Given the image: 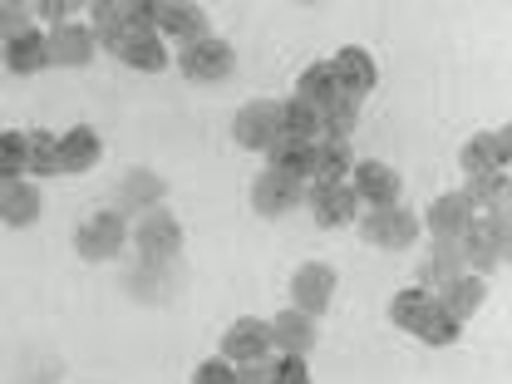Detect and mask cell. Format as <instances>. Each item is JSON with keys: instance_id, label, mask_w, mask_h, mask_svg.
Returning <instances> with one entry per match:
<instances>
[{"instance_id": "obj_4", "label": "cell", "mask_w": 512, "mask_h": 384, "mask_svg": "<svg viewBox=\"0 0 512 384\" xmlns=\"http://www.w3.org/2000/svg\"><path fill=\"white\" fill-rule=\"evenodd\" d=\"M128 237H133V247H138L143 261H173V256L183 252V242H188V232H183L178 212H168V207L143 212V217L128 227Z\"/></svg>"}, {"instance_id": "obj_10", "label": "cell", "mask_w": 512, "mask_h": 384, "mask_svg": "<svg viewBox=\"0 0 512 384\" xmlns=\"http://www.w3.org/2000/svg\"><path fill=\"white\" fill-rule=\"evenodd\" d=\"M247 202H252L256 217H291L301 202H306V183H291V178H281V173H271V168H261L252 178V192H247Z\"/></svg>"}, {"instance_id": "obj_13", "label": "cell", "mask_w": 512, "mask_h": 384, "mask_svg": "<svg viewBox=\"0 0 512 384\" xmlns=\"http://www.w3.org/2000/svg\"><path fill=\"white\" fill-rule=\"evenodd\" d=\"M281 138V124H276V99H256V104H242L237 119H232V143L247 148V153H266L271 143Z\"/></svg>"}, {"instance_id": "obj_22", "label": "cell", "mask_w": 512, "mask_h": 384, "mask_svg": "<svg viewBox=\"0 0 512 384\" xmlns=\"http://www.w3.org/2000/svg\"><path fill=\"white\" fill-rule=\"evenodd\" d=\"M40 212H45V197L35 183H0V222L5 227H35L40 222Z\"/></svg>"}, {"instance_id": "obj_7", "label": "cell", "mask_w": 512, "mask_h": 384, "mask_svg": "<svg viewBox=\"0 0 512 384\" xmlns=\"http://www.w3.org/2000/svg\"><path fill=\"white\" fill-rule=\"evenodd\" d=\"M128 242V217H119L114 207L109 212H89L79 227H74V252L84 261H114Z\"/></svg>"}, {"instance_id": "obj_23", "label": "cell", "mask_w": 512, "mask_h": 384, "mask_svg": "<svg viewBox=\"0 0 512 384\" xmlns=\"http://www.w3.org/2000/svg\"><path fill=\"white\" fill-rule=\"evenodd\" d=\"M350 168H355V143L335 138L311 143V183H350Z\"/></svg>"}, {"instance_id": "obj_32", "label": "cell", "mask_w": 512, "mask_h": 384, "mask_svg": "<svg viewBox=\"0 0 512 384\" xmlns=\"http://www.w3.org/2000/svg\"><path fill=\"white\" fill-rule=\"evenodd\" d=\"M340 89H335V74H330V60H320V64H306L301 69V79H296V94L291 99H301V104H311V109H325L330 99H335Z\"/></svg>"}, {"instance_id": "obj_28", "label": "cell", "mask_w": 512, "mask_h": 384, "mask_svg": "<svg viewBox=\"0 0 512 384\" xmlns=\"http://www.w3.org/2000/svg\"><path fill=\"white\" fill-rule=\"evenodd\" d=\"M266 168L291 178V183H311V143H296V138H276L266 148Z\"/></svg>"}, {"instance_id": "obj_27", "label": "cell", "mask_w": 512, "mask_h": 384, "mask_svg": "<svg viewBox=\"0 0 512 384\" xmlns=\"http://www.w3.org/2000/svg\"><path fill=\"white\" fill-rule=\"evenodd\" d=\"M25 173L30 178H60V133H50V128L25 133Z\"/></svg>"}, {"instance_id": "obj_11", "label": "cell", "mask_w": 512, "mask_h": 384, "mask_svg": "<svg viewBox=\"0 0 512 384\" xmlns=\"http://www.w3.org/2000/svg\"><path fill=\"white\" fill-rule=\"evenodd\" d=\"M330 74H335V89L345 94V99H365V94H375V84H380V64L375 55L365 50V45H345V50H335V60H330Z\"/></svg>"}, {"instance_id": "obj_24", "label": "cell", "mask_w": 512, "mask_h": 384, "mask_svg": "<svg viewBox=\"0 0 512 384\" xmlns=\"http://www.w3.org/2000/svg\"><path fill=\"white\" fill-rule=\"evenodd\" d=\"M0 60L10 74H20V79H30V74H40V69H50L45 64V30H25V35H15V40H5L0 45Z\"/></svg>"}, {"instance_id": "obj_41", "label": "cell", "mask_w": 512, "mask_h": 384, "mask_svg": "<svg viewBox=\"0 0 512 384\" xmlns=\"http://www.w3.org/2000/svg\"><path fill=\"white\" fill-rule=\"evenodd\" d=\"M237 384H271V360H256V365H237L232 370Z\"/></svg>"}, {"instance_id": "obj_33", "label": "cell", "mask_w": 512, "mask_h": 384, "mask_svg": "<svg viewBox=\"0 0 512 384\" xmlns=\"http://www.w3.org/2000/svg\"><path fill=\"white\" fill-rule=\"evenodd\" d=\"M355 128H360V104H355V99L335 94V99H330V104L320 109V138L350 143V138H355Z\"/></svg>"}, {"instance_id": "obj_5", "label": "cell", "mask_w": 512, "mask_h": 384, "mask_svg": "<svg viewBox=\"0 0 512 384\" xmlns=\"http://www.w3.org/2000/svg\"><path fill=\"white\" fill-rule=\"evenodd\" d=\"M335 291H340V276L330 261H301L291 271V311L320 320L330 306H335Z\"/></svg>"}, {"instance_id": "obj_15", "label": "cell", "mask_w": 512, "mask_h": 384, "mask_svg": "<svg viewBox=\"0 0 512 384\" xmlns=\"http://www.w3.org/2000/svg\"><path fill=\"white\" fill-rule=\"evenodd\" d=\"M212 35V20H207V10L202 5H192V0H173V5H158V40L168 45H197V40H207Z\"/></svg>"}, {"instance_id": "obj_16", "label": "cell", "mask_w": 512, "mask_h": 384, "mask_svg": "<svg viewBox=\"0 0 512 384\" xmlns=\"http://www.w3.org/2000/svg\"><path fill=\"white\" fill-rule=\"evenodd\" d=\"M478 217H473V207L458 197V192H439L429 207H424V217H419V227L434 237V242H463V232L473 227Z\"/></svg>"}, {"instance_id": "obj_1", "label": "cell", "mask_w": 512, "mask_h": 384, "mask_svg": "<svg viewBox=\"0 0 512 384\" xmlns=\"http://www.w3.org/2000/svg\"><path fill=\"white\" fill-rule=\"evenodd\" d=\"M512 217L508 212H488V217H478L468 232H463V266H468V276H493L503 261H508L512 252V227H508Z\"/></svg>"}, {"instance_id": "obj_12", "label": "cell", "mask_w": 512, "mask_h": 384, "mask_svg": "<svg viewBox=\"0 0 512 384\" xmlns=\"http://www.w3.org/2000/svg\"><path fill=\"white\" fill-rule=\"evenodd\" d=\"M301 207H311V217H316V227H350L355 217H360V202H355V192L350 183H306V202Z\"/></svg>"}, {"instance_id": "obj_38", "label": "cell", "mask_w": 512, "mask_h": 384, "mask_svg": "<svg viewBox=\"0 0 512 384\" xmlns=\"http://www.w3.org/2000/svg\"><path fill=\"white\" fill-rule=\"evenodd\" d=\"M271 384H311V365L291 355H271Z\"/></svg>"}, {"instance_id": "obj_19", "label": "cell", "mask_w": 512, "mask_h": 384, "mask_svg": "<svg viewBox=\"0 0 512 384\" xmlns=\"http://www.w3.org/2000/svg\"><path fill=\"white\" fill-rule=\"evenodd\" d=\"M163 197H168V183H163V173H153V168H128L124 178H119V217L124 212H158L163 207Z\"/></svg>"}, {"instance_id": "obj_17", "label": "cell", "mask_w": 512, "mask_h": 384, "mask_svg": "<svg viewBox=\"0 0 512 384\" xmlns=\"http://www.w3.org/2000/svg\"><path fill=\"white\" fill-rule=\"evenodd\" d=\"M94 55H99V45H94L89 25L64 20V25H55V30H45V64H60V69H84Z\"/></svg>"}, {"instance_id": "obj_25", "label": "cell", "mask_w": 512, "mask_h": 384, "mask_svg": "<svg viewBox=\"0 0 512 384\" xmlns=\"http://www.w3.org/2000/svg\"><path fill=\"white\" fill-rule=\"evenodd\" d=\"M508 192H512L508 173H483V178H468L458 188V197L473 207V217H488V212H508Z\"/></svg>"}, {"instance_id": "obj_2", "label": "cell", "mask_w": 512, "mask_h": 384, "mask_svg": "<svg viewBox=\"0 0 512 384\" xmlns=\"http://www.w3.org/2000/svg\"><path fill=\"white\" fill-rule=\"evenodd\" d=\"M350 192L360 202V212H380V207H399L404 202V173L384 158H355L350 168Z\"/></svg>"}, {"instance_id": "obj_31", "label": "cell", "mask_w": 512, "mask_h": 384, "mask_svg": "<svg viewBox=\"0 0 512 384\" xmlns=\"http://www.w3.org/2000/svg\"><path fill=\"white\" fill-rule=\"evenodd\" d=\"M276 124H281V138H296V143L320 138V114L301 99H276Z\"/></svg>"}, {"instance_id": "obj_34", "label": "cell", "mask_w": 512, "mask_h": 384, "mask_svg": "<svg viewBox=\"0 0 512 384\" xmlns=\"http://www.w3.org/2000/svg\"><path fill=\"white\" fill-rule=\"evenodd\" d=\"M20 178H25V133L0 128V183H20Z\"/></svg>"}, {"instance_id": "obj_21", "label": "cell", "mask_w": 512, "mask_h": 384, "mask_svg": "<svg viewBox=\"0 0 512 384\" xmlns=\"http://www.w3.org/2000/svg\"><path fill=\"white\" fill-rule=\"evenodd\" d=\"M434 311H439V296H434V291L404 286V291H394V301H389V325L419 340V330L429 325V316H434Z\"/></svg>"}, {"instance_id": "obj_40", "label": "cell", "mask_w": 512, "mask_h": 384, "mask_svg": "<svg viewBox=\"0 0 512 384\" xmlns=\"http://www.w3.org/2000/svg\"><path fill=\"white\" fill-rule=\"evenodd\" d=\"M30 15L50 20V30H55V25H64L74 15V0H40V5H30Z\"/></svg>"}, {"instance_id": "obj_14", "label": "cell", "mask_w": 512, "mask_h": 384, "mask_svg": "<svg viewBox=\"0 0 512 384\" xmlns=\"http://www.w3.org/2000/svg\"><path fill=\"white\" fill-rule=\"evenodd\" d=\"M266 330H271V355H291V360H306L320 340L316 320L301 316V311H291V306L266 320Z\"/></svg>"}, {"instance_id": "obj_30", "label": "cell", "mask_w": 512, "mask_h": 384, "mask_svg": "<svg viewBox=\"0 0 512 384\" xmlns=\"http://www.w3.org/2000/svg\"><path fill=\"white\" fill-rule=\"evenodd\" d=\"M114 55H119L128 69H138V74H163V69H168V45H163L158 35H128Z\"/></svg>"}, {"instance_id": "obj_9", "label": "cell", "mask_w": 512, "mask_h": 384, "mask_svg": "<svg viewBox=\"0 0 512 384\" xmlns=\"http://www.w3.org/2000/svg\"><path fill=\"white\" fill-rule=\"evenodd\" d=\"M217 355L237 370V365H256V360H271V330L261 316H237L222 330V345Z\"/></svg>"}, {"instance_id": "obj_36", "label": "cell", "mask_w": 512, "mask_h": 384, "mask_svg": "<svg viewBox=\"0 0 512 384\" xmlns=\"http://www.w3.org/2000/svg\"><path fill=\"white\" fill-rule=\"evenodd\" d=\"M458 335H463V325H458V320L448 316L444 306H439V311L429 316V325L419 330V340H424V345H434V350H444V345H453Z\"/></svg>"}, {"instance_id": "obj_29", "label": "cell", "mask_w": 512, "mask_h": 384, "mask_svg": "<svg viewBox=\"0 0 512 384\" xmlns=\"http://www.w3.org/2000/svg\"><path fill=\"white\" fill-rule=\"evenodd\" d=\"M89 35H94V45L99 50H119L128 40V25H124V0H99L94 10H89Z\"/></svg>"}, {"instance_id": "obj_6", "label": "cell", "mask_w": 512, "mask_h": 384, "mask_svg": "<svg viewBox=\"0 0 512 384\" xmlns=\"http://www.w3.org/2000/svg\"><path fill=\"white\" fill-rule=\"evenodd\" d=\"M178 74H183L188 84H222V79L237 74V50H232L227 40L207 35V40L178 50Z\"/></svg>"}, {"instance_id": "obj_3", "label": "cell", "mask_w": 512, "mask_h": 384, "mask_svg": "<svg viewBox=\"0 0 512 384\" xmlns=\"http://www.w3.org/2000/svg\"><path fill=\"white\" fill-rule=\"evenodd\" d=\"M355 227H360V237L370 242V247H380V252H409L414 242H419V217H414V207H380V212H360L355 217Z\"/></svg>"}, {"instance_id": "obj_20", "label": "cell", "mask_w": 512, "mask_h": 384, "mask_svg": "<svg viewBox=\"0 0 512 384\" xmlns=\"http://www.w3.org/2000/svg\"><path fill=\"white\" fill-rule=\"evenodd\" d=\"M99 158H104V138L94 124H74L60 133V173L79 178V173L99 168Z\"/></svg>"}, {"instance_id": "obj_39", "label": "cell", "mask_w": 512, "mask_h": 384, "mask_svg": "<svg viewBox=\"0 0 512 384\" xmlns=\"http://www.w3.org/2000/svg\"><path fill=\"white\" fill-rule=\"evenodd\" d=\"M192 384H237V380H232V365H227L222 355H207V360L192 370Z\"/></svg>"}, {"instance_id": "obj_37", "label": "cell", "mask_w": 512, "mask_h": 384, "mask_svg": "<svg viewBox=\"0 0 512 384\" xmlns=\"http://www.w3.org/2000/svg\"><path fill=\"white\" fill-rule=\"evenodd\" d=\"M30 5H20V0H0V45L5 40H15V35H25L30 30Z\"/></svg>"}, {"instance_id": "obj_35", "label": "cell", "mask_w": 512, "mask_h": 384, "mask_svg": "<svg viewBox=\"0 0 512 384\" xmlns=\"http://www.w3.org/2000/svg\"><path fill=\"white\" fill-rule=\"evenodd\" d=\"M128 35H158V0H124Z\"/></svg>"}, {"instance_id": "obj_8", "label": "cell", "mask_w": 512, "mask_h": 384, "mask_svg": "<svg viewBox=\"0 0 512 384\" xmlns=\"http://www.w3.org/2000/svg\"><path fill=\"white\" fill-rule=\"evenodd\" d=\"M508 163H512V128L508 124L483 128V133H473V138L458 148V168H463V178L508 173Z\"/></svg>"}, {"instance_id": "obj_26", "label": "cell", "mask_w": 512, "mask_h": 384, "mask_svg": "<svg viewBox=\"0 0 512 384\" xmlns=\"http://www.w3.org/2000/svg\"><path fill=\"white\" fill-rule=\"evenodd\" d=\"M483 301H488V281H483V276H458L453 286H444V291H439V306H444L458 325L478 316V311H483Z\"/></svg>"}, {"instance_id": "obj_18", "label": "cell", "mask_w": 512, "mask_h": 384, "mask_svg": "<svg viewBox=\"0 0 512 384\" xmlns=\"http://www.w3.org/2000/svg\"><path fill=\"white\" fill-rule=\"evenodd\" d=\"M458 276H468L463 247H458V242H429L424 256H419V291H434V296H439Z\"/></svg>"}]
</instances>
